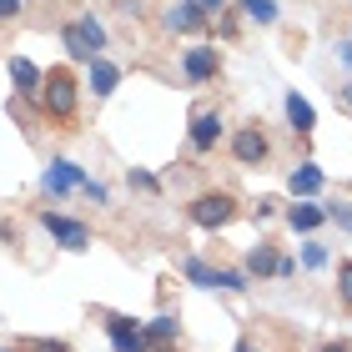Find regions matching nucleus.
Here are the masks:
<instances>
[{
  "mask_svg": "<svg viewBox=\"0 0 352 352\" xmlns=\"http://www.w3.org/2000/svg\"><path fill=\"white\" fill-rule=\"evenodd\" d=\"M41 111L60 126V131H76V116H81V81H76L71 66H51V71H45Z\"/></svg>",
  "mask_w": 352,
  "mask_h": 352,
  "instance_id": "obj_1",
  "label": "nucleus"
},
{
  "mask_svg": "<svg viewBox=\"0 0 352 352\" xmlns=\"http://www.w3.org/2000/svg\"><path fill=\"white\" fill-rule=\"evenodd\" d=\"M60 45H66V56L71 60H101V51H106V25L96 21V15H76V21H66L60 25Z\"/></svg>",
  "mask_w": 352,
  "mask_h": 352,
  "instance_id": "obj_2",
  "label": "nucleus"
},
{
  "mask_svg": "<svg viewBox=\"0 0 352 352\" xmlns=\"http://www.w3.org/2000/svg\"><path fill=\"white\" fill-rule=\"evenodd\" d=\"M182 272H186V282L206 287V292H247V282H252L247 272H236V267H212L206 257H186Z\"/></svg>",
  "mask_w": 352,
  "mask_h": 352,
  "instance_id": "obj_3",
  "label": "nucleus"
},
{
  "mask_svg": "<svg viewBox=\"0 0 352 352\" xmlns=\"http://www.w3.org/2000/svg\"><path fill=\"white\" fill-rule=\"evenodd\" d=\"M236 212H242V206H236L232 191H201V197H191V206H186V217L197 221L201 232H221Z\"/></svg>",
  "mask_w": 352,
  "mask_h": 352,
  "instance_id": "obj_4",
  "label": "nucleus"
},
{
  "mask_svg": "<svg viewBox=\"0 0 352 352\" xmlns=\"http://www.w3.org/2000/svg\"><path fill=\"white\" fill-rule=\"evenodd\" d=\"M232 156H236V166H257V171L272 162V136L262 131V121H247L232 131Z\"/></svg>",
  "mask_w": 352,
  "mask_h": 352,
  "instance_id": "obj_5",
  "label": "nucleus"
},
{
  "mask_svg": "<svg viewBox=\"0 0 352 352\" xmlns=\"http://www.w3.org/2000/svg\"><path fill=\"white\" fill-rule=\"evenodd\" d=\"M217 71H221V51H217L212 41H197V45H186V51H182V76H186V86H212Z\"/></svg>",
  "mask_w": 352,
  "mask_h": 352,
  "instance_id": "obj_6",
  "label": "nucleus"
},
{
  "mask_svg": "<svg viewBox=\"0 0 352 352\" xmlns=\"http://www.w3.org/2000/svg\"><path fill=\"white\" fill-rule=\"evenodd\" d=\"M41 227L51 232V242L66 247V252H86L91 247V227H86V221H76V217H66V212H51V206H45Z\"/></svg>",
  "mask_w": 352,
  "mask_h": 352,
  "instance_id": "obj_7",
  "label": "nucleus"
},
{
  "mask_svg": "<svg viewBox=\"0 0 352 352\" xmlns=\"http://www.w3.org/2000/svg\"><path fill=\"white\" fill-rule=\"evenodd\" d=\"M86 186V171L71 162V156H56V162H45V171H41V191L45 197H71V191H81Z\"/></svg>",
  "mask_w": 352,
  "mask_h": 352,
  "instance_id": "obj_8",
  "label": "nucleus"
},
{
  "mask_svg": "<svg viewBox=\"0 0 352 352\" xmlns=\"http://www.w3.org/2000/svg\"><path fill=\"white\" fill-rule=\"evenodd\" d=\"M221 136H227V121H221V111H217V106H201L197 116H191V131H186L191 151H197V156L217 151V141H221Z\"/></svg>",
  "mask_w": 352,
  "mask_h": 352,
  "instance_id": "obj_9",
  "label": "nucleus"
},
{
  "mask_svg": "<svg viewBox=\"0 0 352 352\" xmlns=\"http://www.w3.org/2000/svg\"><path fill=\"white\" fill-rule=\"evenodd\" d=\"M101 322H106V338H111V347H116V352H151L146 327H141V322H131V317H116V312H106Z\"/></svg>",
  "mask_w": 352,
  "mask_h": 352,
  "instance_id": "obj_10",
  "label": "nucleus"
},
{
  "mask_svg": "<svg viewBox=\"0 0 352 352\" xmlns=\"http://www.w3.org/2000/svg\"><path fill=\"white\" fill-rule=\"evenodd\" d=\"M10 86L21 101H41V86H45V71L36 66V60H25V56H10Z\"/></svg>",
  "mask_w": 352,
  "mask_h": 352,
  "instance_id": "obj_11",
  "label": "nucleus"
},
{
  "mask_svg": "<svg viewBox=\"0 0 352 352\" xmlns=\"http://www.w3.org/2000/svg\"><path fill=\"white\" fill-rule=\"evenodd\" d=\"M116 86H121V66L116 60H91V71H86V91L96 96V101H111L116 96Z\"/></svg>",
  "mask_w": 352,
  "mask_h": 352,
  "instance_id": "obj_12",
  "label": "nucleus"
},
{
  "mask_svg": "<svg viewBox=\"0 0 352 352\" xmlns=\"http://www.w3.org/2000/svg\"><path fill=\"white\" fill-rule=\"evenodd\" d=\"M322 186H327V176H322V166H317V162H302L292 176H287V191H292L297 201H312Z\"/></svg>",
  "mask_w": 352,
  "mask_h": 352,
  "instance_id": "obj_13",
  "label": "nucleus"
},
{
  "mask_svg": "<svg viewBox=\"0 0 352 352\" xmlns=\"http://www.w3.org/2000/svg\"><path fill=\"white\" fill-rule=\"evenodd\" d=\"M282 106H287V121H292V131L307 141V136L317 131V111H312V101H307V96H297V91H287Z\"/></svg>",
  "mask_w": 352,
  "mask_h": 352,
  "instance_id": "obj_14",
  "label": "nucleus"
},
{
  "mask_svg": "<svg viewBox=\"0 0 352 352\" xmlns=\"http://www.w3.org/2000/svg\"><path fill=\"white\" fill-rule=\"evenodd\" d=\"M327 221V206H317V201H297V206H287V227L302 232V236H312L317 227Z\"/></svg>",
  "mask_w": 352,
  "mask_h": 352,
  "instance_id": "obj_15",
  "label": "nucleus"
},
{
  "mask_svg": "<svg viewBox=\"0 0 352 352\" xmlns=\"http://www.w3.org/2000/svg\"><path fill=\"white\" fill-rule=\"evenodd\" d=\"M247 277H277V247H272V242H257V247H252L247 252Z\"/></svg>",
  "mask_w": 352,
  "mask_h": 352,
  "instance_id": "obj_16",
  "label": "nucleus"
},
{
  "mask_svg": "<svg viewBox=\"0 0 352 352\" xmlns=\"http://www.w3.org/2000/svg\"><path fill=\"white\" fill-rule=\"evenodd\" d=\"M146 342H156V347H166V342H182V317H171V312L151 317V322H146Z\"/></svg>",
  "mask_w": 352,
  "mask_h": 352,
  "instance_id": "obj_17",
  "label": "nucleus"
},
{
  "mask_svg": "<svg viewBox=\"0 0 352 352\" xmlns=\"http://www.w3.org/2000/svg\"><path fill=\"white\" fill-rule=\"evenodd\" d=\"M166 30H176V36H191V30H201V15L186 6V0H176V6L166 10Z\"/></svg>",
  "mask_w": 352,
  "mask_h": 352,
  "instance_id": "obj_18",
  "label": "nucleus"
},
{
  "mask_svg": "<svg viewBox=\"0 0 352 352\" xmlns=\"http://www.w3.org/2000/svg\"><path fill=\"white\" fill-rule=\"evenodd\" d=\"M236 6H242V15H247V21H257V25H277L282 21L277 0H236Z\"/></svg>",
  "mask_w": 352,
  "mask_h": 352,
  "instance_id": "obj_19",
  "label": "nucleus"
},
{
  "mask_svg": "<svg viewBox=\"0 0 352 352\" xmlns=\"http://www.w3.org/2000/svg\"><path fill=\"white\" fill-rule=\"evenodd\" d=\"M338 302L352 312V262H338Z\"/></svg>",
  "mask_w": 352,
  "mask_h": 352,
  "instance_id": "obj_20",
  "label": "nucleus"
},
{
  "mask_svg": "<svg viewBox=\"0 0 352 352\" xmlns=\"http://www.w3.org/2000/svg\"><path fill=\"white\" fill-rule=\"evenodd\" d=\"M186 6H191V10H197V15H201V21H212V15H227V10H232V6H227V0H186Z\"/></svg>",
  "mask_w": 352,
  "mask_h": 352,
  "instance_id": "obj_21",
  "label": "nucleus"
},
{
  "mask_svg": "<svg viewBox=\"0 0 352 352\" xmlns=\"http://www.w3.org/2000/svg\"><path fill=\"white\" fill-rule=\"evenodd\" d=\"M327 221H338V227L352 236V201H332V206H327Z\"/></svg>",
  "mask_w": 352,
  "mask_h": 352,
  "instance_id": "obj_22",
  "label": "nucleus"
},
{
  "mask_svg": "<svg viewBox=\"0 0 352 352\" xmlns=\"http://www.w3.org/2000/svg\"><path fill=\"white\" fill-rule=\"evenodd\" d=\"M302 267H327V247L322 242H307V247H302Z\"/></svg>",
  "mask_w": 352,
  "mask_h": 352,
  "instance_id": "obj_23",
  "label": "nucleus"
},
{
  "mask_svg": "<svg viewBox=\"0 0 352 352\" xmlns=\"http://www.w3.org/2000/svg\"><path fill=\"white\" fill-rule=\"evenodd\" d=\"M126 182H131V186H141V191H162V182H156L151 171H136V166L126 171Z\"/></svg>",
  "mask_w": 352,
  "mask_h": 352,
  "instance_id": "obj_24",
  "label": "nucleus"
},
{
  "mask_svg": "<svg viewBox=\"0 0 352 352\" xmlns=\"http://www.w3.org/2000/svg\"><path fill=\"white\" fill-rule=\"evenodd\" d=\"M81 191H86V201H96V206H106V201H111V191H106L101 182H91V176H86V186H81Z\"/></svg>",
  "mask_w": 352,
  "mask_h": 352,
  "instance_id": "obj_25",
  "label": "nucleus"
},
{
  "mask_svg": "<svg viewBox=\"0 0 352 352\" xmlns=\"http://www.w3.org/2000/svg\"><path fill=\"white\" fill-rule=\"evenodd\" d=\"M25 10V0H0V21H15Z\"/></svg>",
  "mask_w": 352,
  "mask_h": 352,
  "instance_id": "obj_26",
  "label": "nucleus"
},
{
  "mask_svg": "<svg viewBox=\"0 0 352 352\" xmlns=\"http://www.w3.org/2000/svg\"><path fill=\"white\" fill-rule=\"evenodd\" d=\"M36 352H71V342H51V338H41V342H30Z\"/></svg>",
  "mask_w": 352,
  "mask_h": 352,
  "instance_id": "obj_27",
  "label": "nucleus"
},
{
  "mask_svg": "<svg viewBox=\"0 0 352 352\" xmlns=\"http://www.w3.org/2000/svg\"><path fill=\"white\" fill-rule=\"evenodd\" d=\"M317 352H352V342H322Z\"/></svg>",
  "mask_w": 352,
  "mask_h": 352,
  "instance_id": "obj_28",
  "label": "nucleus"
},
{
  "mask_svg": "<svg viewBox=\"0 0 352 352\" xmlns=\"http://www.w3.org/2000/svg\"><path fill=\"white\" fill-rule=\"evenodd\" d=\"M338 60H342V66H352V45H338Z\"/></svg>",
  "mask_w": 352,
  "mask_h": 352,
  "instance_id": "obj_29",
  "label": "nucleus"
},
{
  "mask_svg": "<svg viewBox=\"0 0 352 352\" xmlns=\"http://www.w3.org/2000/svg\"><path fill=\"white\" fill-rule=\"evenodd\" d=\"M236 352H262V347L252 342V338H242V342H236Z\"/></svg>",
  "mask_w": 352,
  "mask_h": 352,
  "instance_id": "obj_30",
  "label": "nucleus"
},
{
  "mask_svg": "<svg viewBox=\"0 0 352 352\" xmlns=\"http://www.w3.org/2000/svg\"><path fill=\"white\" fill-rule=\"evenodd\" d=\"M342 106H347V111H352V81H347V86H342Z\"/></svg>",
  "mask_w": 352,
  "mask_h": 352,
  "instance_id": "obj_31",
  "label": "nucleus"
},
{
  "mask_svg": "<svg viewBox=\"0 0 352 352\" xmlns=\"http://www.w3.org/2000/svg\"><path fill=\"white\" fill-rule=\"evenodd\" d=\"M347 6H352V0H347Z\"/></svg>",
  "mask_w": 352,
  "mask_h": 352,
  "instance_id": "obj_32",
  "label": "nucleus"
},
{
  "mask_svg": "<svg viewBox=\"0 0 352 352\" xmlns=\"http://www.w3.org/2000/svg\"><path fill=\"white\" fill-rule=\"evenodd\" d=\"M0 352H6V347H0Z\"/></svg>",
  "mask_w": 352,
  "mask_h": 352,
  "instance_id": "obj_33",
  "label": "nucleus"
}]
</instances>
